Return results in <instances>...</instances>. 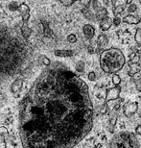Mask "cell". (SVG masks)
<instances>
[{"mask_svg":"<svg viewBox=\"0 0 141 148\" xmlns=\"http://www.w3.org/2000/svg\"><path fill=\"white\" fill-rule=\"evenodd\" d=\"M92 125L89 87L61 63L46 66L18 105L23 148H73Z\"/></svg>","mask_w":141,"mask_h":148,"instance_id":"obj_1","label":"cell"},{"mask_svg":"<svg viewBox=\"0 0 141 148\" xmlns=\"http://www.w3.org/2000/svg\"><path fill=\"white\" fill-rule=\"evenodd\" d=\"M24 38L17 33L0 31V80L19 73L30 57V50Z\"/></svg>","mask_w":141,"mask_h":148,"instance_id":"obj_2","label":"cell"},{"mask_svg":"<svg viewBox=\"0 0 141 148\" xmlns=\"http://www.w3.org/2000/svg\"><path fill=\"white\" fill-rule=\"evenodd\" d=\"M125 64V56L118 48L111 47L103 50L100 55V66L105 73L115 74L123 69Z\"/></svg>","mask_w":141,"mask_h":148,"instance_id":"obj_3","label":"cell"},{"mask_svg":"<svg viewBox=\"0 0 141 148\" xmlns=\"http://www.w3.org/2000/svg\"><path fill=\"white\" fill-rule=\"evenodd\" d=\"M108 148H139V141L133 133L122 132L113 136Z\"/></svg>","mask_w":141,"mask_h":148,"instance_id":"obj_4","label":"cell"},{"mask_svg":"<svg viewBox=\"0 0 141 148\" xmlns=\"http://www.w3.org/2000/svg\"><path fill=\"white\" fill-rule=\"evenodd\" d=\"M138 111V104L134 101H129L123 106V112L126 117H131Z\"/></svg>","mask_w":141,"mask_h":148,"instance_id":"obj_5","label":"cell"},{"mask_svg":"<svg viewBox=\"0 0 141 148\" xmlns=\"http://www.w3.org/2000/svg\"><path fill=\"white\" fill-rule=\"evenodd\" d=\"M120 93H121V88L119 86H115L114 88H108L107 92H106L105 101L108 103L110 101H114V100H117L119 98Z\"/></svg>","mask_w":141,"mask_h":148,"instance_id":"obj_6","label":"cell"},{"mask_svg":"<svg viewBox=\"0 0 141 148\" xmlns=\"http://www.w3.org/2000/svg\"><path fill=\"white\" fill-rule=\"evenodd\" d=\"M18 11L22 16L23 22H28V19L30 18V9H29L28 6L25 3H22L18 7Z\"/></svg>","mask_w":141,"mask_h":148,"instance_id":"obj_7","label":"cell"},{"mask_svg":"<svg viewBox=\"0 0 141 148\" xmlns=\"http://www.w3.org/2000/svg\"><path fill=\"white\" fill-rule=\"evenodd\" d=\"M83 33L84 35V37L87 40H92L94 35H95V29L92 25L90 24H86L83 27Z\"/></svg>","mask_w":141,"mask_h":148,"instance_id":"obj_8","label":"cell"},{"mask_svg":"<svg viewBox=\"0 0 141 148\" xmlns=\"http://www.w3.org/2000/svg\"><path fill=\"white\" fill-rule=\"evenodd\" d=\"M55 56L60 58H68V57H72L73 55L75 54V52L73 50H61V49H57L54 51Z\"/></svg>","mask_w":141,"mask_h":148,"instance_id":"obj_9","label":"cell"},{"mask_svg":"<svg viewBox=\"0 0 141 148\" xmlns=\"http://www.w3.org/2000/svg\"><path fill=\"white\" fill-rule=\"evenodd\" d=\"M112 26V18L108 16H106L104 19L100 21V28L102 31H108Z\"/></svg>","mask_w":141,"mask_h":148,"instance_id":"obj_10","label":"cell"},{"mask_svg":"<svg viewBox=\"0 0 141 148\" xmlns=\"http://www.w3.org/2000/svg\"><path fill=\"white\" fill-rule=\"evenodd\" d=\"M23 79L21 78H18L16 80H14L13 82V84L11 85V91L13 93H16L17 91H19L23 87Z\"/></svg>","mask_w":141,"mask_h":148,"instance_id":"obj_11","label":"cell"},{"mask_svg":"<svg viewBox=\"0 0 141 148\" xmlns=\"http://www.w3.org/2000/svg\"><path fill=\"white\" fill-rule=\"evenodd\" d=\"M20 30H21V35H22L23 38H24L25 40H28V38H30L31 34H32V31H31V29L29 28L28 23L27 22H23L21 28H20Z\"/></svg>","mask_w":141,"mask_h":148,"instance_id":"obj_12","label":"cell"},{"mask_svg":"<svg viewBox=\"0 0 141 148\" xmlns=\"http://www.w3.org/2000/svg\"><path fill=\"white\" fill-rule=\"evenodd\" d=\"M141 70V61L137 62V63L131 64V69L129 70V75L133 77L134 74H137Z\"/></svg>","mask_w":141,"mask_h":148,"instance_id":"obj_13","label":"cell"},{"mask_svg":"<svg viewBox=\"0 0 141 148\" xmlns=\"http://www.w3.org/2000/svg\"><path fill=\"white\" fill-rule=\"evenodd\" d=\"M123 21L125 23H128V24H137V23L140 22V18L138 16H133V14H128L123 18Z\"/></svg>","mask_w":141,"mask_h":148,"instance_id":"obj_14","label":"cell"},{"mask_svg":"<svg viewBox=\"0 0 141 148\" xmlns=\"http://www.w3.org/2000/svg\"><path fill=\"white\" fill-rule=\"evenodd\" d=\"M97 45L99 46V48H103L104 46H106L108 43V38L106 35H100V36L97 38Z\"/></svg>","mask_w":141,"mask_h":148,"instance_id":"obj_15","label":"cell"},{"mask_svg":"<svg viewBox=\"0 0 141 148\" xmlns=\"http://www.w3.org/2000/svg\"><path fill=\"white\" fill-rule=\"evenodd\" d=\"M106 16H108V10H107V8L103 7L96 14V21H101Z\"/></svg>","mask_w":141,"mask_h":148,"instance_id":"obj_16","label":"cell"},{"mask_svg":"<svg viewBox=\"0 0 141 148\" xmlns=\"http://www.w3.org/2000/svg\"><path fill=\"white\" fill-rule=\"evenodd\" d=\"M116 122H117V116L116 115H113V116L110 118V123H108V131H110V133H111V134L114 133V128H115Z\"/></svg>","mask_w":141,"mask_h":148,"instance_id":"obj_17","label":"cell"},{"mask_svg":"<svg viewBox=\"0 0 141 148\" xmlns=\"http://www.w3.org/2000/svg\"><path fill=\"white\" fill-rule=\"evenodd\" d=\"M125 5H118V6H115V7L113 8V14L115 16H117L118 14H122L123 12L125 10Z\"/></svg>","mask_w":141,"mask_h":148,"instance_id":"obj_18","label":"cell"},{"mask_svg":"<svg viewBox=\"0 0 141 148\" xmlns=\"http://www.w3.org/2000/svg\"><path fill=\"white\" fill-rule=\"evenodd\" d=\"M43 25H44V36L47 38H54V33L53 31L48 27V25L46 24L45 22H43Z\"/></svg>","mask_w":141,"mask_h":148,"instance_id":"obj_19","label":"cell"},{"mask_svg":"<svg viewBox=\"0 0 141 148\" xmlns=\"http://www.w3.org/2000/svg\"><path fill=\"white\" fill-rule=\"evenodd\" d=\"M134 40H136V45L141 46V28H137L136 31V36H134Z\"/></svg>","mask_w":141,"mask_h":148,"instance_id":"obj_20","label":"cell"},{"mask_svg":"<svg viewBox=\"0 0 141 148\" xmlns=\"http://www.w3.org/2000/svg\"><path fill=\"white\" fill-rule=\"evenodd\" d=\"M84 63L83 61H79L77 64H76V66H75V69H76V71L79 72V73H83L84 71Z\"/></svg>","mask_w":141,"mask_h":148,"instance_id":"obj_21","label":"cell"},{"mask_svg":"<svg viewBox=\"0 0 141 148\" xmlns=\"http://www.w3.org/2000/svg\"><path fill=\"white\" fill-rule=\"evenodd\" d=\"M40 60L42 61V63L44 64L45 66H48L51 64V61L49 60V58H47L46 56H44V55L40 56Z\"/></svg>","mask_w":141,"mask_h":148,"instance_id":"obj_22","label":"cell"},{"mask_svg":"<svg viewBox=\"0 0 141 148\" xmlns=\"http://www.w3.org/2000/svg\"><path fill=\"white\" fill-rule=\"evenodd\" d=\"M112 83L115 86H119L120 83H121V77H120L118 74H113L112 75Z\"/></svg>","mask_w":141,"mask_h":148,"instance_id":"obj_23","label":"cell"},{"mask_svg":"<svg viewBox=\"0 0 141 148\" xmlns=\"http://www.w3.org/2000/svg\"><path fill=\"white\" fill-rule=\"evenodd\" d=\"M18 7L19 6H17V3L16 2H12L10 3V4L8 5V8H9V10L10 11H18Z\"/></svg>","mask_w":141,"mask_h":148,"instance_id":"obj_24","label":"cell"},{"mask_svg":"<svg viewBox=\"0 0 141 148\" xmlns=\"http://www.w3.org/2000/svg\"><path fill=\"white\" fill-rule=\"evenodd\" d=\"M67 41L70 43H75L77 41V37L74 34H70L69 36H67Z\"/></svg>","mask_w":141,"mask_h":148,"instance_id":"obj_25","label":"cell"},{"mask_svg":"<svg viewBox=\"0 0 141 148\" xmlns=\"http://www.w3.org/2000/svg\"><path fill=\"white\" fill-rule=\"evenodd\" d=\"M75 1L76 0H61V3L63 6H65V7H69V6H71Z\"/></svg>","mask_w":141,"mask_h":148,"instance_id":"obj_26","label":"cell"},{"mask_svg":"<svg viewBox=\"0 0 141 148\" xmlns=\"http://www.w3.org/2000/svg\"><path fill=\"white\" fill-rule=\"evenodd\" d=\"M87 78H89V81H91V82H94L96 80V73L95 72H89V75H87Z\"/></svg>","mask_w":141,"mask_h":148,"instance_id":"obj_27","label":"cell"},{"mask_svg":"<svg viewBox=\"0 0 141 148\" xmlns=\"http://www.w3.org/2000/svg\"><path fill=\"white\" fill-rule=\"evenodd\" d=\"M121 21H122V19L120 18V17L115 16V17H114V19H112V24L115 25V26H119L120 23H121Z\"/></svg>","mask_w":141,"mask_h":148,"instance_id":"obj_28","label":"cell"},{"mask_svg":"<svg viewBox=\"0 0 141 148\" xmlns=\"http://www.w3.org/2000/svg\"><path fill=\"white\" fill-rule=\"evenodd\" d=\"M136 9H137V7H136V4H130V6H129V8H128V12L129 13H134V12H136Z\"/></svg>","mask_w":141,"mask_h":148,"instance_id":"obj_29","label":"cell"},{"mask_svg":"<svg viewBox=\"0 0 141 148\" xmlns=\"http://www.w3.org/2000/svg\"><path fill=\"white\" fill-rule=\"evenodd\" d=\"M136 88L137 90L141 91V78L136 81Z\"/></svg>","mask_w":141,"mask_h":148,"instance_id":"obj_30","label":"cell"},{"mask_svg":"<svg viewBox=\"0 0 141 148\" xmlns=\"http://www.w3.org/2000/svg\"><path fill=\"white\" fill-rule=\"evenodd\" d=\"M136 134L138 136H141V125H138L136 127Z\"/></svg>","mask_w":141,"mask_h":148,"instance_id":"obj_31","label":"cell"},{"mask_svg":"<svg viewBox=\"0 0 141 148\" xmlns=\"http://www.w3.org/2000/svg\"><path fill=\"white\" fill-rule=\"evenodd\" d=\"M94 51H95V50H94V48L92 47V45H89V53H94Z\"/></svg>","mask_w":141,"mask_h":148,"instance_id":"obj_32","label":"cell"},{"mask_svg":"<svg viewBox=\"0 0 141 148\" xmlns=\"http://www.w3.org/2000/svg\"><path fill=\"white\" fill-rule=\"evenodd\" d=\"M131 3H133V0H126V4L127 5H130Z\"/></svg>","mask_w":141,"mask_h":148,"instance_id":"obj_33","label":"cell"},{"mask_svg":"<svg viewBox=\"0 0 141 148\" xmlns=\"http://www.w3.org/2000/svg\"><path fill=\"white\" fill-rule=\"evenodd\" d=\"M6 148H14V147H13V145H12L10 143H7V147H6Z\"/></svg>","mask_w":141,"mask_h":148,"instance_id":"obj_34","label":"cell"},{"mask_svg":"<svg viewBox=\"0 0 141 148\" xmlns=\"http://www.w3.org/2000/svg\"><path fill=\"white\" fill-rule=\"evenodd\" d=\"M104 4L106 6H108V0H104Z\"/></svg>","mask_w":141,"mask_h":148,"instance_id":"obj_35","label":"cell"},{"mask_svg":"<svg viewBox=\"0 0 141 148\" xmlns=\"http://www.w3.org/2000/svg\"><path fill=\"white\" fill-rule=\"evenodd\" d=\"M139 115H140V117H141V112H139Z\"/></svg>","mask_w":141,"mask_h":148,"instance_id":"obj_36","label":"cell"},{"mask_svg":"<svg viewBox=\"0 0 141 148\" xmlns=\"http://www.w3.org/2000/svg\"><path fill=\"white\" fill-rule=\"evenodd\" d=\"M139 98H140V101H141V95L139 96Z\"/></svg>","mask_w":141,"mask_h":148,"instance_id":"obj_37","label":"cell"}]
</instances>
